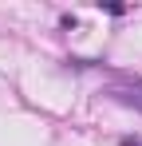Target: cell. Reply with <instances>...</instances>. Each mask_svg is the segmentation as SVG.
Listing matches in <instances>:
<instances>
[{
  "mask_svg": "<svg viewBox=\"0 0 142 146\" xmlns=\"http://www.w3.org/2000/svg\"><path fill=\"white\" fill-rule=\"evenodd\" d=\"M118 146H142V138H118Z\"/></svg>",
  "mask_w": 142,
  "mask_h": 146,
  "instance_id": "6da1fadb",
  "label": "cell"
}]
</instances>
